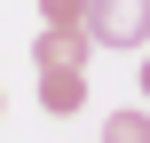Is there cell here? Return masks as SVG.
Masks as SVG:
<instances>
[{
  "label": "cell",
  "mask_w": 150,
  "mask_h": 143,
  "mask_svg": "<svg viewBox=\"0 0 150 143\" xmlns=\"http://www.w3.org/2000/svg\"><path fill=\"white\" fill-rule=\"evenodd\" d=\"M87 56H95V32H87V24H79V32L47 24V32L32 40V64H40V72H55V64H79V72H87Z\"/></svg>",
  "instance_id": "obj_2"
},
{
  "label": "cell",
  "mask_w": 150,
  "mask_h": 143,
  "mask_svg": "<svg viewBox=\"0 0 150 143\" xmlns=\"http://www.w3.org/2000/svg\"><path fill=\"white\" fill-rule=\"evenodd\" d=\"M87 32L95 48H150V0H87Z\"/></svg>",
  "instance_id": "obj_1"
},
{
  "label": "cell",
  "mask_w": 150,
  "mask_h": 143,
  "mask_svg": "<svg viewBox=\"0 0 150 143\" xmlns=\"http://www.w3.org/2000/svg\"><path fill=\"white\" fill-rule=\"evenodd\" d=\"M103 143H150V111H111L103 119Z\"/></svg>",
  "instance_id": "obj_4"
},
{
  "label": "cell",
  "mask_w": 150,
  "mask_h": 143,
  "mask_svg": "<svg viewBox=\"0 0 150 143\" xmlns=\"http://www.w3.org/2000/svg\"><path fill=\"white\" fill-rule=\"evenodd\" d=\"M142 103H150V48H142Z\"/></svg>",
  "instance_id": "obj_6"
},
{
  "label": "cell",
  "mask_w": 150,
  "mask_h": 143,
  "mask_svg": "<svg viewBox=\"0 0 150 143\" xmlns=\"http://www.w3.org/2000/svg\"><path fill=\"white\" fill-rule=\"evenodd\" d=\"M40 16L63 24V32H79V24H87V0H40Z\"/></svg>",
  "instance_id": "obj_5"
},
{
  "label": "cell",
  "mask_w": 150,
  "mask_h": 143,
  "mask_svg": "<svg viewBox=\"0 0 150 143\" xmlns=\"http://www.w3.org/2000/svg\"><path fill=\"white\" fill-rule=\"evenodd\" d=\"M40 111H47V119H71V111H87V72H79V64H55V72H40Z\"/></svg>",
  "instance_id": "obj_3"
}]
</instances>
